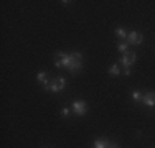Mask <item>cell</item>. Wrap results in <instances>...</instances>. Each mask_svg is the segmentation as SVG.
Returning <instances> with one entry per match:
<instances>
[{
	"label": "cell",
	"mask_w": 155,
	"mask_h": 148,
	"mask_svg": "<svg viewBox=\"0 0 155 148\" xmlns=\"http://www.w3.org/2000/svg\"><path fill=\"white\" fill-rule=\"evenodd\" d=\"M56 61H54V66L56 68H61V66H64V68H68L71 72H78L81 71V68H83V54L81 53H58L56 54Z\"/></svg>",
	"instance_id": "cell-1"
},
{
	"label": "cell",
	"mask_w": 155,
	"mask_h": 148,
	"mask_svg": "<svg viewBox=\"0 0 155 148\" xmlns=\"http://www.w3.org/2000/svg\"><path fill=\"white\" fill-rule=\"evenodd\" d=\"M66 87V79L64 77H56V79L50 81V87H48V91L51 92H60L63 89Z\"/></svg>",
	"instance_id": "cell-2"
},
{
	"label": "cell",
	"mask_w": 155,
	"mask_h": 148,
	"mask_svg": "<svg viewBox=\"0 0 155 148\" xmlns=\"http://www.w3.org/2000/svg\"><path fill=\"white\" fill-rule=\"evenodd\" d=\"M71 109H73V112H74L76 115H86L87 104H86V101H74L71 104Z\"/></svg>",
	"instance_id": "cell-3"
},
{
	"label": "cell",
	"mask_w": 155,
	"mask_h": 148,
	"mask_svg": "<svg viewBox=\"0 0 155 148\" xmlns=\"http://www.w3.org/2000/svg\"><path fill=\"white\" fill-rule=\"evenodd\" d=\"M135 59H137V56H135L134 51H127V53H124L122 56H120V64L125 68H130V64H134Z\"/></svg>",
	"instance_id": "cell-4"
},
{
	"label": "cell",
	"mask_w": 155,
	"mask_h": 148,
	"mask_svg": "<svg viewBox=\"0 0 155 148\" xmlns=\"http://www.w3.org/2000/svg\"><path fill=\"white\" fill-rule=\"evenodd\" d=\"M127 40H129V43H130V44H140V43L143 41V35H140L139 31H135V30H132V31L129 33Z\"/></svg>",
	"instance_id": "cell-5"
},
{
	"label": "cell",
	"mask_w": 155,
	"mask_h": 148,
	"mask_svg": "<svg viewBox=\"0 0 155 148\" xmlns=\"http://www.w3.org/2000/svg\"><path fill=\"white\" fill-rule=\"evenodd\" d=\"M36 81H38V82H41L43 84V89H45V91H48V87H50V76H48V72H38L36 74Z\"/></svg>",
	"instance_id": "cell-6"
},
{
	"label": "cell",
	"mask_w": 155,
	"mask_h": 148,
	"mask_svg": "<svg viewBox=\"0 0 155 148\" xmlns=\"http://www.w3.org/2000/svg\"><path fill=\"white\" fill-rule=\"evenodd\" d=\"M142 102L145 104L147 107H155V92H147V94H143Z\"/></svg>",
	"instance_id": "cell-7"
},
{
	"label": "cell",
	"mask_w": 155,
	"mask_h": 148,
	"mask_svg": "<svg viewBox=\"0 0 155 148\" xmlns=\"http://www.w3.org/2000/svg\"><path fill=\"white\" fill-rule=\"evenodd\" d=\"M110 146V142L109 140H104V138H97L94 142V148H109Z\"/></svg>",
	"instance_id": "cell-8"
},
{
	"label": "cell",
	"mask_w": 155,
	"mask_h": 148,
	"mask_svg": "<svg viewBox=\"0 0 155 148\" xmlns=\"http://www.w3.org/2000/svg\"><path fill=\"white\" fill-rule=\"evenodd\" d=\"M116 35H117V36H119V38H120V40H122V41H124V40H127L129 33L125 31V28L119 27V28H116Z\"/></svg>",
	"instance_id": "cell-9"
},
{
	"label": "cell",
	"mask_w": 155,
	"mask_h": 148,
	"mask_svg": "<svg viewBox=\"0 0 155 148\" xmlns=\"http://www.w3.org/2000/svg\"><path fill=\"white\" fill-rule=\"evenodd\" d=\"M119 72H120V69H119V64H112L109 68V74H112V76H119Z\"/></svg>",
	"instance_id": "cell-10"
},
{
	"label": "cell",
	"mask_w": 155,
	"mask_h": 148,
	"mask_svg": "<svg viewBox=\"0 0 155 148\" xmlns=\"http://www.w3.org/2000/svg\"><path fill=\"white\" fill-rule=\"evenodd\" d=\"M142 97H143V95H142V92H140V91H134V92H132V99H134L135 102H142Z\"/></svg>",
	"instance_id": "cell-11"
},
{
	"label": "cell",
	"mask_w": 155,
	"mask_h": 148,
	"mask_svg": "<svg viewBox=\"0 0 155 148\" xmlns=\"http://www.w3.org/2000/svg\"><path fill=\"white\" fill-rule=\"evenodd\" d=\"M117 50H119L120 53H127V50H129V43L120 41V43H119V46H117Z\"/></svg>",
	"instance_id": "cell-12"
},
{
	"label": "cell",
	"mask_w": 155,
	"mask_h": 148,
	"mask_svg": "<svg viewBox=\"0 0 155 148\" xmlns=\"http://www.w3.org/2000/svg\"><path fill=\"white\" fill-rule=\"evenodd\" d=\"M61 115H63V117H68V115H69V109H68V107H63Z\"/></svg>",
	"instance_id": "cell-13"
},
{
	"label": "cell",
	"mask_w": 155,
	"mask_h": 148,
	"mask_svg": "<svg viewBox=\"0 0 155 148\" xmlns=\"http://www.w3.org/2000/svg\"><path fill=\"white\" fill-rule=\"evenodd\" d=\"M124 74H125V76H130V74H132L130 68H125V69H124Z\"/></svg>",
	"instance_id": "cell-14"
},
{
	"label": "cell",
	"mask_w": 155,
	"mask_h": 148,
	"mask_svg": "<svg viewBox=\"0 0 155 148\" xmlns=\"http://www.w3.org/2000/svg\"><path fill=\"white\" fill-rule=\"evenodd\" d=\"M109 148H119V146H117V145H112V143H110V146Z\"/></svg>",
	"instance_id": "cell-15"
},
{
	"label": "cell",
	"mask_w": 155,
	"mask_h": 148,
	"mask_svg": "<svg viewBox=\"0 0 155 148\" xmlns=\"http://www.w3.org/2000/svg\"><path fill=\"white\" fill-rule=\"evenodd\" d=\"M41 148H48V146H41Z\"/></svg>",
	"instance_id": "cell-16"
}]
</instances>
